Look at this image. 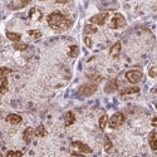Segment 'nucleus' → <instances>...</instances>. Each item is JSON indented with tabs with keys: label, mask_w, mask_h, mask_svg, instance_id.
Listing matches in <instances>:
<instances>
[{
	"label": "nucleus",
	"mask_w": 157,
	"mask_h": 157,
	"mask_svg": "<svg viewBox=\"0 0 157 157\" xmlns=\"http://www.w3.org/2000/svg\"><path fill=\"white\" fill-rule=\"evenodd\" d=\"M47 21H48L49 27L57 33L65 32L67 29H69L71 25H72V21L59 11L50 13V14L48 15V18H47Z\"/></svg>",
	"instance_id": "obj_1"
},
{
	"label": "nucleus",
	"mask_w": 157,
	"mask_h": 157,
	"mask_svg": "<svg viewBox=\"0 0 157 157\" xmlns=\"http://www.w3.org/2000/svg\"><path fill=\"white\" fill-rule=\"evenodd\" d=\"M124 25H126L124 17L121 14V13H116V14L113 15V18H112V20H111L108 27L111 29H120V28H123Z\"/></svg>",
	"instance_id": "obj_2"
},
{
	"label": "nucleus",
	"mask_w": 157,
	"mask_h": 157,
	"mask_svg": "<svg viewBox=\"0 0 157 157\" xmlns=\"http://www.w3.org/2000/svg\"><path fill=\"white\" fill-rule=\"evenodd\" d=\"M124 122V116H123V113H121V112H118V113H114L111 118H108V126L111 127V128H118L122 123Z\"/></svg>",
	"instance_id": "obj_3"
},
{
	"label": "nucleus",
	"mask_w": 157,
	"mask_h": 157,
	"mask_svg": "<svg viewBox=\"0 0 157 157\" xmlns=\"http://www.w3.org/2000/svg\"><path fill=\"white\" fill-rule=\"evenodd\" d=\"M96 90H97V84H93V83H87L79 87V93L83 97H90L96 93Z\"/></svg>",
	"instance_id": "obj_4"
},
{
	"label": "nucleus",
	"mask_w": 157,
	"mask_h": 157,
	"mask_svg": "<svg viewBox=\"0 0 157 157\" xmlns=\"http://www.w3.org/2000/svg\"><path fill=\"white\" fill-rule=\"evenodd\" d=\"M143 77V73L138 69H132V71H128L126 73V78L127 81L131 82V83H138Z\"/></svg>",
	"instance_id": "obj_5"
},
{
	"label": "nucleus",
	"mask_w": 157,
	"mask_h": 157,
	"mask_svg": "<svg viewBox=\"0 0 157 157\" xmlns=\"http://www.w3.org/2000/svg\"><path fill=\"white\" fill-rule=\"evenodd\" d=\"M108 11H104V13H99V14L94 15L89 19V21L92 23V25H104V23L107 21L108 19Z\"/></svg>",
	"instance_id": "obj_6"
},
{
	"label": "nucleus",
	"mask_w": 157,
	"mask_h": 157,
	"mask_svg": "<svg viewBox=\"0 0 157 157\" xmlns=\"http://www.w3.org/2000/svg\"><path fill=\"white\" fill-rule=\"evenodd\" d=\"M72 146H73L74 148H77L78 151L83 152V153H92V152H93L92 148H90L88 145H86V143H83V142H81V141H73V142H72Z\"/></svg>",
	"instance_id": "obj_7"
},
{
	"label": "nucleus",
	"mask_w": 157,
	"mask_h": 157,
	"mask_svg": "<svg viewBox=\"0 0 157 157\" xmlns=\"http://www.w3.org/2000/svg\"><path fill=\"white\" fill-rule=\"evenodd\" d=\"M35 136V131H34V128H32V127H27L24 129V132H23V140L27 142V143H29L32 140H33V137Z\"/></svg>",
	"instance_id": "obj_8"
},
{
	"label": "nucleus",
	"mask_w": 157,
	"mask_h": 157,
	"mask_svg": "<svg viewBox=\"0 0 157 157\" xmlns=\"http://www.w3.org/2000/svg\"><path fill=\"white\" fill-rule=\"evenodd\" d=\"M5 121H6L8 123H11V124H19V123L23 121V118H21V116H19V114L10 113V114L6 116Z\"/></svg>",
	"instance_id": "obj_9"
},
{
	"label": "nucleus",
	"mask_w": 157,
	"mask_h": 157,
	"mask_svg": "<svg viewBox=\"0 0 157 157\" xmlns=\"http://www.w3.org/2000/svg\"><path fill=\"white\" fill-rule=\"evenodd\" d=\"M121 49H122V45H121V43H120V42L114 43V44L112 45L111 50H109V56H111L112 58L118 57V56H120V53H121Z\"/></svg>",
	"instance_id": "obj_10"
},
{
	"label": "nucleus",
	"mask_w": 157,
	"mask_h": 157,
	"mask_svg": "<svg viewBox=\"0 0 157 157\" xmlns=\"http://www.w3.org/2000/svg\"><path fill=\"white\" fill-rule=\"evenodd\" d=\"M148 142H150V147L152 151L157 150V135H156V131H151L150 137H148Z\"/></svg>",
	"instance_id": "obj_11"
},
{
	"label": "nucleus",
	"mask_w": 157,
	"mask_h": 157,
	"mask_svg": "<svg viewBox=\"0 0 157 157\" xmlns=\"http://www.w3.org/2000/svg\"><path fill=\"white\" fill-rule=\"evenodd\" d=\"M74 122H75L74 113L72 111H68L67 113H65V116H64V123H65V126H72Z\"/></svg>",
	"instance_id": "obj_12"
},
{
	"label": "nucleus",
	"mask_w": 157,
	"mask_h": 157,
	"mask_svg": "<svg viewBox=\"0 0 157 157\" xmlns=\"http://www.w3.org/2000/svg\"><path fill=\"white\" fill-rule=\"evenodd\" d=\"M116 89H117V79H111L106 84V87H104V92L106 93H112V92H114Z\"/></svg>",
	"instance_id": "obj_13"
},
{
	"label": "nucleus",
	"mask_w": 157,
	"mask_h": 157,
	"mask_svg": "<svg viewBox=\"0 0 157 157\" xmlns=\"http://www.w3.org/2000/svg\"><path fill=\"white\" fill-rule=\"evenodd\" d=\"M9 88V82L5 77L0 78V94H5Z\"/></svg>",
	"instance_id": "obj_14"
},
{
	"label": "nucleus",
	"mask_w": 157,
	"mask_h": 157,
	"mask_svg": "<svg viewBox=\"0 0 157 157\" xmlns=\"http://www.w3.org/2000/svg\"><path fill=\"white\" fill-rule=\"evenodd\" d=\"M6 38L9 40L14 42V43H19L20 39H21V35L19 33H13V32H6Z\"/></svg>",
	"instance_id": "obj_15"
},
{
	"label": "nucleus",
	"mask_w": 157,
	"mask_h": 157,
	"mask_svg": "<svg viewBox=\"0 0 157 157\" xmlns=\"http://www.w3.org/2000/svg\"><path fill=\"white\" fill-rule=\"evenodd\" d=\"M140 92L138 87H129V88H124L121 90V94H135Z\"/></svg>",
	"instance_id": "obj_16"
},
{
	"label": "nucleus",
	"mask_w": 157,
	"mask_h": 157,
	"mask_svg": "<svg viewBox=\"0 0 157 157\" xmlns=\"http://www.w3.org/2000/svg\"><path fill=\"white\" fill-rule=\"evenodd\" d=\"M104 151L106 152H109L111 150H112V147H113V143H112V141H111V138H109V136H104Z\"/></svg>",
	"instance_id": "obj_17"
},
{
	"label": "nucleus",
	"mask_w": 157,
	"mask_h": 157,
	"mask_svg": "<svg viewBox=\"0 0 157 157\" xmlns=\"http://www.w3.org/2000/svg\"><path fill=\"white\" fill-rule=\"evenodd\" d=\"M78 54H79V48H78V45H71L69 47V53L68 56L71 58H77Z\"/></svg>",
	"instance_id": "obj_18"
},
{
	"label": "nucleus",
	"mask_w": 157,
	"mask_h": 157,
	"mask_svg": "<svg viewBox=\"0 0 157 157\" xmlns=\"http://www.w3.org/2000/svg\"><path fill=\"white\" fill-rule=\"evenodd\" d=\"M107 123H108V116H107V114H103V116H101V118H99V121H98L99 128L103 131L104 128H106Z\"/></svg>",
	"instance_id": "obj_19"
},
{
	"label": "nucleus",
	"mask_w": 157,
	"mask_h": 157,
	"mask_svg": "<svg viewBox=\"0 0 157 157\" xmlns=\"http://www.w3.org/2000/svg\"><path fill=\"white\" fill-rule=\"evenodd\" d=\"M45 135H47V129H45V127H44L43 124L38 126L36 129H35V136H36V137H44Z\"/></svg>",
	"instance_id": "obj_20"
},
{
	"label": "nucleus",
	"mask_w": 157,
	"mask_h": 157,
	"mask_svg": "<svg viewBox=\"0 0 157 157\" xmlns=\"http://www.w3.org/2000/svg\"><path fill=\"white\" fill-rule=\"evenodd\" d=\"M84 33L87 35L94 34V33H97V28L94 27V25H92V24H88V25H86V28H84Z\"/></svg>",
	"instance_id": "obj_21"
},
{
	"label": "nucleus",
	"mask_w": 157,
	"mask_h": 157,
	"mask_svg": "<svg viewBox=\"0 0 157 157\" xmlns=\"http://www.w3.org/2000/svg\"><path fill=\"white\" fill-rule=\"evenodd\" d=\"M28 4H29L28 0H27V2H21V3H11V4L9 5V8H10V9H20V8L28 5Z\"/></svg>",
	"instance_id": "obj_22"
},
{
	"label": "nucleus",
	"mask_w": 157,
	"mask_h": 157,
	"mask_svg": "<svg viewBox=\"0 0 157 157\" xmlns=\"http://www.w3.org/2000/svg\"><path fill=\"white\" fill-rule=\"evenodd\" d=\"M35 15H36V18H38V20L42 18V13L39 11L38 9H35V8H33L32 10H30V13H29V17L32 18V19H35Z\"/></svg>",
	"instance_id": "obj_23"
},
{
	"label": "nucleus",
	"mask_w": 157,
	"mask_h": 157,
	"mask_svg": "<svg viewBox=\"0 0 157 157\" xmlns=\"http://www.w3.org/2000/svg\"><path fill=\"white\" fill-rule=\"evenodd\" d=\"M13 47H14L15 50H20V52L28 49V44L27 43H20V42L19 43H14V45H13Z\"/></svg>",
	"instance_id": "obj_24"
},
{
	"label": "nucleus",
	"mask_w": 157,
	"mask_h": 157,
	"mask_svg": "<svg viewBox=\"0 0 157 157\" xmlns=\"http://www.w3.org/2000/svg\"><path fill=\"white\" fill-rule=\"evenodd\" d=\"M29 35L34 39H39V38H42L43 34H42L40 30H38V29H32V30H29Z\"/></svg>",
	"instance_id": "obj_25"
},
{
	"label": "nucleus",
	"mask_w": 157,
	"mask_h": 157,
	"mask_svg": "<svg viewBox=\"0 0 157 157\" xmlns=\"http://www.w3.org/2000/svg\"><path fill=\"white\" fill-rule=\"evenodd\" d=\"M5 156L6 157H21L23 152L21 151H8Z\"/></svg>",
	"instance_id": "obj_26"
},
{
	"label": "nucleus",
	"mask_w": 157,
	"mask_h": 157,
	"mask_svg": "<svg viewBox=\"0 0 157 157\" xmlns=\"http://www.w3.org/2000/svg\"><path fill=\"white\" fill-rule=\"evenodd\" d=\"M13 71L10 68H6V67H0V78H3L8 74H10Z\"/></svg>",
	"instance_id": "obj_27"
},
{
	"label": "nucleus",
	"mask_w": 157,
	"mask_h": 157,
	"mask_svg": "<svg viewBox=\"0 0 157 157\" xmlns=\"http://www.w3.org/2000/svg\"><path fill=\"white\" fill-rule=\"evenodd\" d=\"M84 43H86V45L88 48H92V39H90L89 36H86L84 38Z\"/></svg>",
	"instance_id": "obj_28"
},
{
	"label": "nucleus",
	"mask_w": 157,
	"mask_h": 157,
	"mask_svg": "<svg viewBox=\"0 0 157 157\" xmlns=\"http://www.w3.org/2000/svg\"><path fill=\"white\" fill-rule=\"evenodd\" d=\"M150 75H151L152 78L156 77V68H155V67H152V68L150 69Z\"/></svg>",
	"instance_id": "obj_29"
},
{
	"label": "nucleus",
	"mask_w": 157,
	"mask_h": 157,
	"mask_svg": "<svg viewBox=\"0 0 157 157\" xmlns=\"http://www.w3.org/2000/svg\"><path fill=\"white\" fill-rule=\"evenodd\" d=\"M152 126H153V127H156V118H153V120H152Z\"/></svg>",
	"instance_id": "obj_30"
},
{
	"label": "nucleus",
	"mask_w": 157,
	"mask_h": 157,
	"mask_svg": "<svg viewBox=\"0 0 157 157\" xmlns=\"http://www.w3.org/2000/svg\"><path fill=\"white\" fill-rule=\"evenodd\" d=\"M0 157H3V155H2V153H0Z\"/></svg>",
	"instance_id": "obj_31"
}]
</instances>
